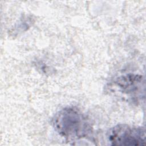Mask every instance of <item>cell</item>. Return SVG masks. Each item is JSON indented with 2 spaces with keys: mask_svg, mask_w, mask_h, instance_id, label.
<instances>
[{
  "mask_svg": "<svg viewBox=\"0 0 146 146\" xmlns=\"http://www.w3.org/2000/svg\"><path fill=\"white\" fill-rule=\"evenodd\" d=\"M52 124L62 136L70 139H79L87 136L91 127L85 116L74 108H66L54 116Z\"/></svg>",
  "mask_w": 146,
  "mask_h": 146,
  "instance_id": "6da1fadb",
  "label": "cell"
},
{
  "mask_svg": "<svg viewBox=\"0 0 146 146\" xmlns=\"http://www.w3.org/2000/svg\"><path fill=\"white\" fill-rule=\"evenodd\" d=\"M108 139L112 145H144L145 142V130L142 127L119 124L110 129Z\"/></svg>",
  "mask_w": 146,
  "mask_h": 146,
  "instance_id": "7a4b0ae2",
  "label": "cell"
}]
</instances>
